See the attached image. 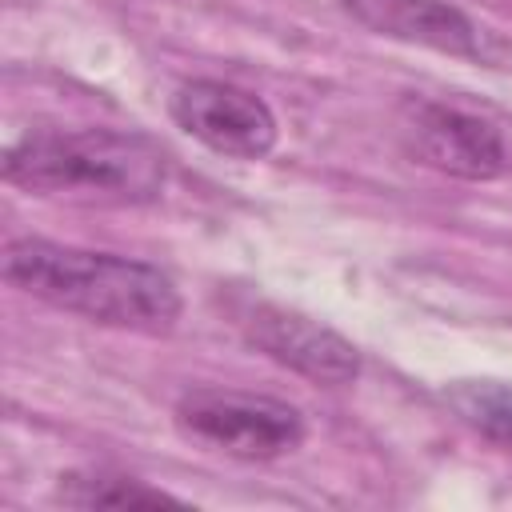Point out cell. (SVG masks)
Listing matches in <instances>:
<instances>
[{"mask_svg":"<svg viewBox=\"0 0 512 512\" xmlns=\"http://www.w3.org/2000/svg\"><path fill=\"white\" fill-rule=\"evenodd\" d=\"M56 504L68 508H160V504H184L180 496L152 488L136 476L112 472V468H76L56 480L52 492Z\"/></svg>","mask_w":512,"mask_h":512,"instance_id":"ba28073f","label":"cell"},{"mask_svg":"<svg viewBox=\"0 0 512 512\" xmlns=\"http://www.w3.org/2000/svg\"><path fill=\"white\" fill-rule=\"evenodd\" d=\"M172 420L184 440L248 464L280 460L308 436L296 404L236 388H188L176 400Z\"/></svg>","mask_w":512,"mask_h":512,"instance_id":"277c9868","label":"cell"},{"mask_svg":"<svg viewBox=\"0 0 512 512\" xmlns=\"http://www.w3.org/2000/svg\"><path fill=\"white\" fill-rule=\"evenodd\" d=\"M448 408L484 440L512 452V384L500 380H452L444 388Z\"/></svg>","mask_w":512,"mask_h":512,"instance_id":"9c48e42d","label":"cell"},{"mask_svg":"<svg viewBox=\"0 0 512 512\" xmlns=\"http://www.w3.org/2000/svg\"><path fill=\"white\" fill-rule=\"evenodd\" d=\"M336 4L344 16H352L360 28L376 32V36L432 48L440 56L508 68L504 64L508 44L500 36H492L488 28H480L468 12H460L448 0H336Z\"/></svg>","mask_w":512,"mask_h":512,"instance_id":"8992f818","label":"cell"},{"mask_svg":"<svg viewBox=\"0 0 512 512\" xmlns=\"http://www.w3.org/2000/svg\"><path fill=\"white\" fill-rule=\"evenodd\" d=\"M168 116L184 136L232 160H264L280 140L276 112L256 92L228 80L180 84L168 100Z\"/></svg>","mask_w":512,"mask_h":512,"instance_id":"5b68a950","label":"cell"},{"mask_svg":"<svg viewBox=\"0 0 512 512\" xmlns=\"http://www.w3.org/2000/svg\"><path fill=\"white\" fill-rule=\"evenodd\" d=\"M240 332L256 352L316 384H348L360 376L356 344L304 312L256 300L240 312Z\"/></svg>","mask_w":512,"mask_h":512,"instance_id":"52a82bcc","label":"cell"},{"mask_svg":"<svg viewBox=\"0 0 512 512\" xmlns=\"http://www.w3.org/2000/svg\"><path fill=\"white\" fill-rule=\"evenodd\" d=\"M4 280L60 312L144 336L172 332L184 312L180 288L156 264L40 236H24L4 248Z\"/></svg>","mask_w":512,"mask_h":512,"instance_id":"6da1fadb","label":"cell"},{"mask_svg":"<svg viewBox=\"0 0 512 512\" xmlns=\"http://www.w3.org/2000/svg\"><path fill=\"white\" fill-rule=\"evenodd\" d=\"M4 180L32 196L152 204L164 192V152L140 132L36 128L4 152Z\"/></svg>","mask_w":512,"mask_h":512,"instance_id":"7a4b0ae2","label":"cell"},{"mask_svg":"<svg viewBox=\"0 0 512 512\" xmlns=\"http://www.w3.org/2000/svg\"><path fill=\"white\" fill-rule=\"evenodd\" d=\"M400 148L452 180L488 184L512 176V116L464 96H404L396 108Z\"/></svg>","mask_w":512,"mask_h":512,"instance_id":"3957f363","label":"cell"}]
</instances>
